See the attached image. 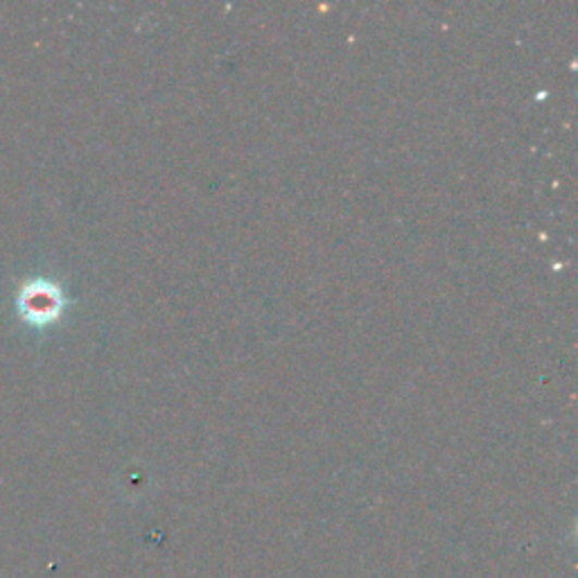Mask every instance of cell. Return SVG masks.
I'll use <instances>...</instances> for the list:
<instances>
[{"instance_id": "1", "label": "cell", "mask_w": 578, "mask_h": 578, "mask_svg": "<svg viewBox=\"0 0 578 578\" xmlns=\"http://www.w3.org/2000/svg\"><path fill=\"white\" fill-rule=\"evenodd\" d=\"M23 310L29 317H48L50 312L57 310V298L54 292L41 287V290H27L23 298Z\"/></svg>"}]
</instances>
